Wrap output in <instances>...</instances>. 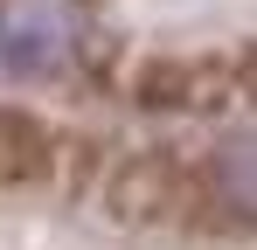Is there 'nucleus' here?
I'll list each match as a JSON object with an SVG mask.
<instances>
[{
  "instance_id": "obj_1",
  "label": "nucleus",
  "mask_w": 257,
  "mask_h": 250,
  "mask_svg": "<svg viewBox=\"0 0 257 250\" xmlns=\"http://www.w3.org/2000/svg\"><path fill=\"white\" fill-rule=\"evenodd\" d=\"M202 181L188 174L167 153H132L104 174V208L118 222H139V229H174V222H195L202 215Z\"/></svg>"
},
{
  "instance_id": "obj_2",
  "label": "nucleus",
  "mask_w": 257,
  "mask_h": 250,
  "mask_svg": "<svg viewBox=\"0 0 257 250\" xmlns=\"http://www.w3.org/2000/svg\"><path fill=\"white\" fill-rule=\"evenodd\" d=\"M236 83H243V63H202V56H160V63H146L139 70V104H153V111H215V104H229L236 97Z\"/></svg>"
},
{
  "instance_id": "obj_3",
  "label": "nucleus",
  "mask_w": 257,
  "mask_h": 250,
  "mask_svg": "<svg viewBox=\"0 0 257 250\" xmlns=\"http://www.w3.org/2000/svg\"><path fill=\"white\" fill-rule=\"evenodd\" d=\"M56 153H63V139H56L42 118H28V111H0V188L56 181Z\"/></svg>"
}]
</instances>
